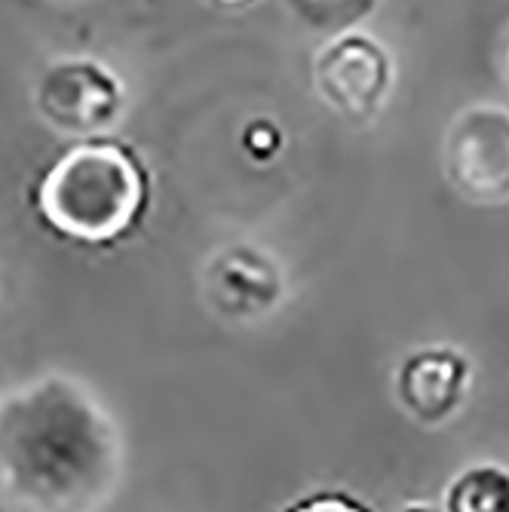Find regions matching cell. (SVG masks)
<instances>
[{
  "label": "cell",
  "mask_w": 509,
  "mask_h": 512,
  "mask_svg": "<svg viewBox=\"0 0 509 512\" xmlns=\"http://www.w3.org/2000/svg\"><path fill=\"white\" fill-rule=\"evenodd\" d=\"M310 77L326 108L359 126L384 111L393 89V59L375 37L344 31L313 56Z\"/></svg>",
  "instance_id": "obj_3"
},
{
  "label": "cell",
  "mask_w": 509,
  "mask_h": 512,
  "mask_svg": "<svg viewBox=\"0 0 509 512\" xmlns=\"http://www.w3.org/2000/svg\"><path fill=\"white\" fill-rule=\"evenodd\" d=\"M399 512H439V509L430 506V503H408V506H402Z\"/></svg>",
  "instance_id": "obj_13"
},
{
  "label": "cell",
  "mask_w": 509,
  "mask_h": 512,
  "mask_svg": "<svg viewBox=\"0 0 509 512\" xmlns=\"http://www.w3.org/2000/svg\"><path fill=\"white\" fill-rule=\"evenodd\" d=\"M123 102L120 80L96 62H65L46 71L37 105L53 126L68 132L105 129Z\"/></svg>",
  "instance_id": "obj_7"
},
{
  "label": "cell",
  "mask_w": 509,
  "mask_h": 512,
  "mask_svg": "<svg viewBox=\"0 0 509 512\" xmlns=\"http://www.w3.org/2000/svg\"><path fill=\"white\" fill-rule=\"evenodd\" d=\"M283 512H368V506H362L359 500L341 491H319V494L301 497Z\"/></svg>",
  "instance_id": "obj_11"
},
{
  "label": "cell",
  "mask_w": 509,
  "mask_h": 512,
  "mask_svg": "<svg viewBox=\"0 0 509 512\" xmlns=\"http://www.w3.org/2000/svg\"><path fill=\"white\" fill-rule=\"evenodd\" d=\"M148 191V172L132 148L86 142L46 169L37 188V212L74 243L108 246L142 221Z\"/></svg>",
  "instance_id": "obj_2"
},
{
  "label": "cell",
  "mask_w": 509,
  "mask_h": 512,
  "mask_svg": "<svg viewBox=\"0 0 509 512\" xmlns=\"http://www.w3.org/2000/svg\"><path fill=\"white\" fill-rule=\"evenodd\" d=\"M375 7L378 0H289V10L295 13V19H301L310 28L335 31V34L350 31Z\"/></svg>",
  "instance_id": "obj_9"
},
{
  "label": "cell",
  "mask_w": 509,
  "mask_h": 512,
  "mask_svg": "<svg viewBox=\"0 0 509 512\" xmlns=\"http://www.w3.org/2000/svg\"><path fill=\"white\" fill-rule=\"evenodd\" d=\"M470 359L454 347H424L396 368V399L402 411L424 427H442L464 408L470 393Z\"/></svg>",
  "instance_id": "obj_6"
},
{
  "label": "cell",
  "mask_w": 509,
  "mask_h": 512,
  "mask_svg": "<svg viewBox=\"0 0 509 512\" xmlns=\"http://www.w3.org/2000/svg\"><path fill=\"white\" fill-rule=\"evenodd\" d=\"M243 145H246L249 154H255V157L264 160V157H270V154L280 151L283 135H280V129H276V123H273L270 117H255V120L246 126V132H243Z\"/></svg>",
  "instance_id": "obj_10"
},
{
  "label": "cell",
  "mask_w": 509,
  "mask_h": 512,
  "mask_svg": "<svg viewBox=\"0 0 509 512\" xmlns=\"http://www.w3.org/2000/svg\"><path fill=\"white\" fill-rule=\"evenodd\" d=\"M445 178L479 206L509 200V111L473 105L460 111L445 135Z\"/></svg>",
  "instance_id": "obj_4"
},
{
  "label": "cell",
  "mask_w": 509,
  "mask_h": 512,
  "mask_svg": "<svg viewBox=\"0 0 509 512\" xmlns=\"http://www.w3.org/2000/svg\"><path fill=\"white\" fill-rule=\"evenodd\" d=\"M123 473L117 417L50 371L0 393V512H102Z\"/></svg>",
  "instance_id": "obj_1"
},
{
  "label": "cell",
  "mask_w": 509,
  "mask_h": 512,
  "mask_svg": "<svg viewBox=\"0 0 509 512\" xmlns=\"http://www.w3.org/2000/svg\"><path fill=\"white\" fill-rule=\"evenodd\" d=\"M445 512H509V470L494 460L470 463L448 482Z\"/></svg>",
  "instance_id": "obj_8"
},
{
  "label": "cell",
  "mask_w": 509,
  "mask_h": 512,
  "mask_svg": "<svg viewBox=\"0 0 509 512\" xmlns=\"http://www.w3.org/2000/svg\"><path fill=\"white\" fill-rule=\"evenodd\" d=\"M218 7H227V10H246L252 4H258V0H215Z\"/></svg>",
  "instance_id": "obj_12"
},
{
  "label": "cell",
  "mask_w": 509,
  "mask_h": 512,
  "mask_svg": "<svg viewBox=\"0 0 509 512\" xmlns=\"http://www.w3.org/2000/svg\"><path fill=\"white\" fill-rule=\"evenodd\" d=\"M203 295L218 319L255 322L286 298V273L267 249L246 240L227 243L203 267Z\"/></svg>",
  "instance_id": "obj_5"
}]
</instances>
